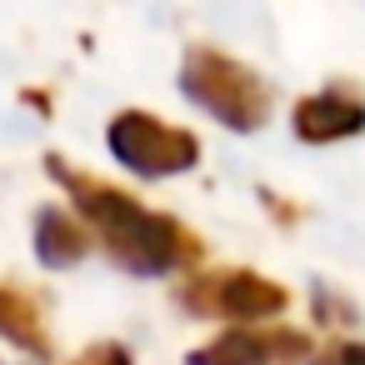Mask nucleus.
<instances>
[{"mask_svg": "<svg viewBox=\"0 0 365 365\" xmlns=\"http://www.w3.org/2000/svg\"><path fill=\"white\" fill-rule=\"evenodd\" d=\"M110 150L140 175H175V170H190L195 155H200L190 130L165 125L145 110H125V115L110 120Z\"/></svg>", "mask_w": 365, "mask_h": 365, "instance_id": "nucleus-3", "label": "nucleus"}, {"mask_svg": "<svg viewBox=\"0 0 365 365\" xmlns=\"http://www.w3.org/2000/svg\"><path fill=\"white\" fill-rule=\"evenodd\" d=\"M46 250L51 255H71L76 250V225L66 215H46Z\"/></svg>", "mask_w": 365, "mask_h": 365, "instance_id": "nucleus-5", "label": "nucleus"}, {"mask_svg": "<svg viewBox=\"0 0 365 365\" xmlns=\"http://www.w3.org/2000/svg\"><path fill=\"white\" fill-rule=\"evenodd\" d=\"M180 91H185L200 110H210L220 125H235V130H255V125L270 115V91H265V81H260L245 61H235V56H225V51H215V46H190V51H185Z\"/></svg>", "mask_w": 365, "mask_h": 365, "instance_id": "nucleus-1", "label": "nucleus"}, {"mask_svg": "<svg viewBox=\"0 0 365 365\" xmlns=\"http://www.w3.org/2000/svg\"><path fill=\"white\" fill-rule=\"evenodd\" d=\"M365 130V96L355 86H330L320 96H305L295 106V135L300 140H345Z\"/></svg>", "mask_w": 365, "mask_h": 365, "instance_id": "nucleus-4", "label": "nucleus"}, {"mask_svg": "<svg viewBox=\"0 0 365 365\" xmlns=\"http://www.w3.org/2000/svg\"><path fill=\"white\" fill-rule=\"evenodd\" d=\"M51 170L76 190V200L106 225V235H110L120 250H130V255H140V260H155V255L165 260V250H170V240H175V230H170L165 220L135 210L120 190H110V185H101V180H91V175H76V170H66L61 160H51Z\"/></svg>", "mask_w": 365, "mask_h": 365, "instance_id": "nucleus-2", "label": "nucleus"}]
</instances>
